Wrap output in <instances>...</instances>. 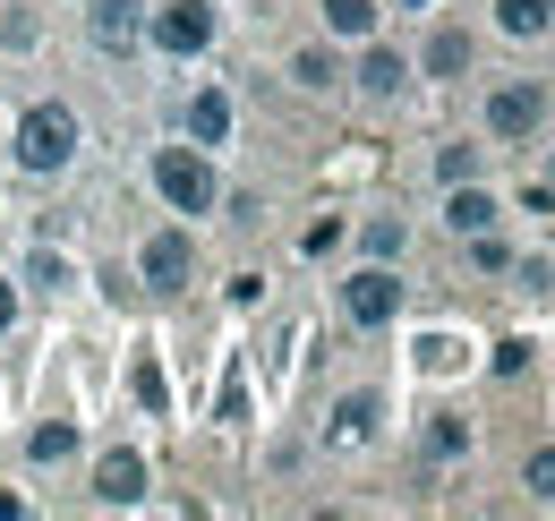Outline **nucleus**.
<instances>
[{
  "mask_svg": "<svg viewBox=\"0 0 555 521\" xmlns=\"http://www.w3.org/2000/svg\"><path fill=\"white\" fill-rule=\"evenodd\" d=\"M138 274H145V291H180L189 274H197V249H189V231H154L138 249Z\"/></svg>",
  "mask_w": 555,
  "mask_h": 521,
  "instance_id": "nucleus-7",
  "label": "nucleus"
},
{
  "mask_svg": "<svg viewBox=\"0 0 555 521\" xmlns=\"http://www.w3.org/2000/svg\"><path fill=\"white\" fill-rule=\"evenodd\" d=\"M86 35H94V52H112V61L138 52L145 43V0H94V9H86Z\"/></svg>",
  "mask_w": 555,
  "mask_h": 521,
  "instance_id": "nucleus-6",
  "label": "nucleus"
},
{
  "mask_svg": "<svg viewBox=\"0 0 555 521\" xmlns=\"http://www.w3.org/2000/svg\"><path fill=\"white\" fill-rule=\"evenodd\" d=\"M9 308H17V300H9V282H0V326H9Z\"/></svg>",
  "mask_w": 555,
  "mask_h": 521,
  "instance_id": "nucleus-23",
  "label": "nucleus"
},
{
  "mask_svg": "<svg viewBox=\"0 0 555 521\" xmlns=\"http://www.w3.org/2000/svg\"><path fill=\"white\" fill-rule=\"evenodd\" d=\"M376 419H385V402H376V393H350L343 410H334V436L359 445V436H376Z\"/></svg>",
  "mask_w": 555,
  "mask_h": 521,
  "instance_id": "nucleus-15",
  "label": "nucleus"
},
{
  "mask_svg": "<svg viewBox=\"0 0 555 521\" xmlns=\"http://www.w3.org/2000/svg\"><path fill=\"white\" fill-rule=\"evenodd\" d=\"M521 487H530V496H555V445L521 461Z\"/></svg>",
  "mask_w": 555,
  "mask_h": 521,
  "instance_id": "nucleus-22",
  "label": "nucleus"
},
{
  "mask_svg": "<svg viewBox=\"0 0 555 521\" xmlns=\"http://www.w3.org/2000/svg\"><path fill=\"white\" fill-rule=\"evenodd\" d=\"M402 86H411V61H402L393 43H376V35H367V52H359V94H367V103H393Z\"/></svg>",
  "mask_w": 555,
  "mask_h": 521,
  "instance_id": "nucleus-8",
  "label": "nucleus"
},
{
  "mask_svg": "<svg viewBox=\"0 0 555 521\" xmlns=\"http://www.w3.org/2000/svg\"><path fill=\"white\" fill-rule=\"evenodd\" d=\"M325 35L367 43V35H376V0H325Z\"/></svg>",
  "mask_w": 555,
  "mask_h": 521,
  "instance_id": "nucleus-14",
  "label": "nucleus"
},
{
  "mask_svg": "<svg viewBox=\"0 0 555 521\" xmlns=\"http://www.w3.org/2000/svg\"><path fill=\"white\" fill-rule=\"evenodd\" d=\"M69 163H77V112L69 103H35L17 120V171L26 180H61Z\"/></svg>",
  "mask_w": 555,
  "mask_h": 521,
  "instance_id": "nucleus-1",
  "label": "nucleus"
},
{
  "mask_svg": "<svg viewBox=\"0 0 555 521\" xmlns=\"http://www.w3.org/2000/svg\"><path fill=\"white\" fill-rule=\"evenodd\" d=\"M444 223H453L462 240H479V231H495V196H487L479 180H453V196H444Z\"/></svg>",
  "mask_w": 555,
  "mask_h": 521,
  "instance_id": "nucleus-11",
  "label": "nucleus"
},
{
  "mask_svg": "<svg viewBox=\"0 0 555 521\" xmlns=\"http://www.w3.org/2000/svg\"><path fill=\"white\" fill-rule=\"evenodd\" d=\"M343 317H350V326H367V333L402 317V282H393V265L367 257L359 274H350V282H343Z\"/></svg>",
  "mask_w": 555,
  "mask_h": 521,
  "instance_id": "nucleus-4",
  "label": "nucleus"
},
{
  "mask_svg": "<svg viewBox=\"0 0 555 521\" xmlns=\"http://www.w3.org/2000/svg\"><path fill=\"white\" fill-rule=\"evenodd\" d=\"M145 43L163 61H197L214 43V0H163V9H145Z\"/></svg>",
  "mask_w": 555,
  "mask_h": 521,
  "instance_id": "nucleus-3",
  "label": "nucleus"
},
{
  "mask_svg": "<svg viewBox=\"0 0 555 521\" xmlns=\"http://www.w3.org/2000/svg\"><path fill=\"white\" fill-rule=\"evenodd\" d=\"M222 137H231V94H222V86H197V94H189V145H222Z\"/></svg>",
  "mask_w": 555,
  "mask_h": 521,
  "instance_id": "nucleus-10",
  "label": "nucleus"
},
{
  "mask_svg": "<svg viewBox=\"0 0 555 521\" xmlns=\"http://www.w3.org/2000/svg\"><path fill=\"white\" fill-rule=\"evenodd\" d=\"M26 454H35V461H69L77 454V428H69V419H43V428L26 436Z\"/></svg>",
  "mask_w": 555,
  "mask_h": 521,
  "instance_id": "nucleus-18",
  "label": "nucleus"
},
{
  "mask_svg": "<svg viewBox=\"0 0 555 521\" xmlns=\"http://www.w3.org/2000/svg\"><path fill=\"white\" fill-rule=\"evenodd\" d=\"M495 26L513 43H539V35H555V0H495Z\"/></svg>",
  "mask_w": 555,
  "mask_h": 521,
  "instance_id": "nucleus-12",
  "label": "nucleus"
},
{
  "mask_svg": "<svg viewBox=\"0 0 555 521\" xmlns=\"http://www.w3.org/2000/svg\"><path fill=\"white\" fill-rule=\"evenodd\" d=\"M26 274H35L43 291H61V282H69V257H61V249H35V257H26Z\"/></svg>",
  "mask_w": 555,
  "mask_h": 521,
  "instance_id": "nucleus-21",
  "label": "nucleus"
},
{
  "mask_svg": "<svg viewBox=\"0 0 555 521\" xmlns=\"http://www.w3.org/2000/svg\"><path fill=\"white\" fill-rule=\"evenodd\" d=\"M291 77H299L308 94H325V86H343V68H334V52H325V43H308V52H291Z\"/></svg>",
  "mask_w": 555,
  "mask_h": 521,
  "instance_id": "nucleus-17",
  "label": "nucleus"
},
{
  "mask_svg": "<svg viewBox=\"0 0 555 521\" xmlns=\"http://www.w3.org/2000/svg\"><path fill=\"white\" fill-rule=\"evenodd\" d=\"M94 496H103V505H138V496H145V454L112 445V454L94 461Z\"/></svg>",
  "mask_w": 555,
  "mask_h": 521,
  "instance_id": "nucleus-9",
  "label": "nucleus"
},
{
  "mask_svg": "<svg viewBox=\"0 0 555 521\" xmlns=\"http://www.w3.org/2000/svg\"><path fill=\"white\" fill-rule=\"evenodd\" d=\"M418 68H427V77H462V68H470V35H462V26H436L427 52H418Z\"/></svg>",
  "mask_w": 555,
  "mask_h": 521,
  "instance_id": "nucleus-13",
  "label": "nucleus"
},
{
  "mask_svg": "<svg viewBox=\"0 0 555 521\" xmlns=\"http://www.w3.org/2000/svg\"><path fill=\"white\" fill-rule=\"evenodd\" d=\"M436 180H444V189H453V180H479V145H444V154H436Z\"/></svg>",
  "mask_w": 555,
  "mask_h": 521,
  "instance_id": "nucleus-20",
  "label": "nucleus"
},
{
  "mask_svg": "<svg viewBox=\"0 0 555 521\" xmlns=\"http://www.w3.org/2000/svg\"><path fill=\"white\" fill-rule=\"evenodd\" d=\"M154 196H163L171 214H214V205H222V180H214L206 145H163V154H154Z\"/></svg>",
  "mask_w": 555,
  "mask_h": 521,
  "instance_id": "nucleus-2",
  "label": "nucleus"
},
{
  "mask_svg": "<svg viewBox=\"0 0 555 521\" xmlns=\"http://www.w3.org/2000/svg\"><path fill=\"white\" fill-rule=\"evenodd\" d=\"M453 454H470V428L462 419H436L427 428V461H453Z\"/></svg>",
  "mask_w": 555,
  "mask_h": 521,
  "instance_id": "nucleus-19",
  "label": "nucleus"
},
{
  "mask_svg": "<svg viewBox=\"0 0 555 521\" xmlns=\"http://www.w3.org/2000/svg\"><path fill=\"white\" fill-rule=\"evenodd\" d=\"M359 249H367V257H376V265H393V257H402V249H411V231H402V214H376V223L359 231Z\"/></svg>",
  "mask_w": 555,
  "mask_h": 521,
  "instance_id": "nucleus-16",
  "label": "nucleus"
},
{
  "mask_svg": "<svg viewBox=\"0 0 555 521\" xmlns=\"http://www.w3.org/2000/svg\"><path fill=\"white\" fill-rule=\"evenodd\" d=\"M539 120H547V86H495L487 94V137H504V145H521V137H539Z\"/></svg>",
  "mask_w": 555,
  "mask_h": 521,
  "instance_id": "nucleus-5",
  "label": "nucleus"
}]
</instances>
